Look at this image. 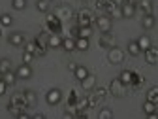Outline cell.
Segmentation results:
<instances>
[{"label": "cell", "mask_w": 158, "mask_h": 119, "mask_svg": "<svg viewBox=\"0 0 158 119\" xmlns=\"http://www.w3.org/2000/svg\"><path fill=\"white\" fill-rule=\"evenodd\" d=\"M94 23H96V27H98V30H100V32H111V29H113V21H111V17L107 13L98 15Z\"/></svg>", "instance_id": "3"}, {"label": "cell", "mask_w": 158, "mask_h": 119, "mask_svg": "<svg viewBox=\"0 0 158 119\" xmlns=\"http://www.w3.org/2000/svg\"><path fill=\"white\" fill-rule=\"evenodd\" d=\"M55 15L60 19V21H68V19H72L75 13H73V8L72 6H66V4H60L55 8Z\"/></svg>", "instance_id": "6"}, {"label": "cell", "mask_w": 158, "mask_h": 119, "mask_svg": "<svg viewBox=\"0 0 158 119\" xmlns=\"http://www.w3.org/2000/svg\"><path fill=\"white\" fill-rule=\"evenodd\" d=\"M60 46H62L60 32H51V34L47 36V47H53V49H56V47H60Z\"/></svg>", "instance_id": "15"}, {"label": "cell", "mask_w": 158, "mask_h": 119, "mask_svg": "<svg viewBox=\"0 0 158 119\" xmlns=\"http://www.w3.org/2000/svg\"><path fill=\"white\" fill-rule=\"evenodd\" d=\"M107 61L111 64H123L124 63V51L121 47H117V46L109 47L107 49Z\"/></svg>", "instance_id": "2"}, {"label": "cell", "mask_w": 158, "mask_h": 119, "mask_svg": "<svg viewBox=\"0 0 158 119\" xmlns=\"http://www.w3.org/2000/svg\"><path fill=\"white\" fill-rule=\"evenodd\" d=\"M8 44L13 46V47H23V46L27 44V36H25V32H21V30L10 32V36H8Z\"/></svg>", "instance_id": "5"}, {"label": "cell", "mask_w": 158, "mask_h": 119, "mask_svg": "<svg viewBox=\"0 0 158 119\" xmlns=\"http://www.w3.org/2000/svg\"><path fill=\"white\" fill-rule=\"evenodd\" d=\"M81 2H89V0H81Z\"/></svg>", "instance_id": "47"}, {"label": "cell", "mask_w": 158, "mask_h": 119, "mask_svg": "<svg viewBox=\"0 0 158 119\" xmlns=\"http://www.w3.org/2000/svg\"><path fill=\"white\" fill-rule=\"evenodd\" d=\"M11 59H8V57H2L0 59V76L2 74H6V72H10L11 70Z\"/></svg>", "instance_id": "25"}, {"label": "cell", "mask_w": 158, "mask_h": 119, "mask_svg": "<svg viewBox=\"0 0 158 119\" xmlns=\"http://www.w3.org/2000/svg\"><path fill=\"white\" fill-rule=\"evenodd\" d=\"M60 100H62V91H60V89L53 87V89H49V91L45 93V102H47L49 106H56Z\"/></svg>", "instance_id": "7"}, {"label": "cell", "mask_w": 158, "mask_h": 119, "mask_svg": "<svg viewBox=\"0 0 158 119\" xmlns=\"http://www.w3.org/2000/svg\"><path fill=\"white\" fill-rule=\"evenodd\" d=\"M94 93H96V95L104 100V98L107 96V93H109V89H106V87H94Z\"/></svg>", "instance_id": "39"}, {"label": "cell", "mask_w": 158, "mask_h": 119, "mask_svg": "<svg viewBox=\"0 0 158 119\" xmlns=\"http://www.w3.org/2000/svg\"><path fill=\"white\" fill-rule=\"evenodd\" d=\"M143 82H145V77H143V76H139L137 72H134V79H132V85H130V87L139 89V87L143 85Z\"/></svg>", "instance_id": "33"}, {"label": "cell", "mask_w": 158, "mask_h": 119, "mask_svg": "<svg viewBox=\"0 0 158 119\" xmlns=\"http://www.w3.org/2000/svg\"><path fill=\"white\" fill-rule=\"evenodd\" d=\"M118 79L128 87V85H132V79H134V72L132 70H123L121 72V76H118Z\"/></svg>", "instance_id": "23"}, {"label": "cell", "mask_w": 158, "mask_h": 119, "mask_svg": "<svg viewBox=\"0 0 158 119\" xmlns=\"http://www.w3.org/2000/svg\"><path fill=\"white\" fill-rule=\"evenodd\" d=\"M89 76V70H87V66H83V64H77L75 66V70H73V77L77 79V82H81V79H85Z\"/></svg>", "instance_id": "20"}, {"label": "cell", "mask_w": 158, "mask_h": 119, "mask_svg": "<svg viewBox=\"0 0 158 119\" xmlns=\"http://www.w3.org/2000/svg\"><path fill=\"white\" fill-rule=\"evenodd\" d=\"M15 76H17V79H30L32 77V66L27 64V63H23L21 66H17Z\"/></svg>", "instance_id": "10"}, {"label": "cell", "mask_w": 158, "mask_h": 119, "mask_svg": "<svg viewBox=\"0 0 158 119\" xmlns=\"http://www.w3.org/2000/svg\"><path fill=\"white\" fill-rule=\"evenodd\" d=\"M102 104V98L98 96L96 93H90V96H89V108H98Z\"/></svg>", "instance_id": "32"}, {"label": "cell", "mask_w": 158, "mask_h": 119, "mask_svg": "<svg viewBox=\"0 0 158 119\" xmlns=\"http://www.w3.org/2000/svg\"><path fill=\"white\" fill-rule=\"evenodd\" d=\"M90 38H75V49L77 51H87L90 47Z\"/></svg>", "instance_id": "22"}, {"label": "cell", "mask_w": 158, "mask_h": 119, "mask_svg": "<svg viewBox=\"0 0 158 119\" xmlns=\"http://www.w3.org/2000/svg\"><path fill=\"white\" fill-rule=\"evenodd\" d=\"M141 108H143V113H145L147 117H149L151 113H154V112H156V104H154V102H151V100H145Z\"/></svg>", "instance_id": "30"}, {"label": "cell", "mask_w": 158, "mask_h": 119, "mask_svg": "<svg viewBox=\"0 0 158 119\" xmlns=\"http://www.w3.org/2000/svg\"><path fill=\"white\" fill-rule=\"evenodd\" d=\"M32 59H34V53H30V51H27V49H25V53H23V63L30 64V63H32Z\"/></svg>", "instance_id": "40"}, {"label": "cell", "mask_w": 158, "mask_h": 119, "mask_svg": "<svg viewBox=\"0 0 158 119\" xmlns=\"http://www.w3.org/2000/svg\"><path fill=\"white\" fill-rule=\"evenodd\" d=\"M8 87H10V85H8V83L4 82V79H2V77H0V96H4V95H6V91H8Z\"/></svg>", "instance_id": "41"}, {"label": "cell", "mask_w": 158, "mask_h": 119, "mask_svg": "<svg viewBox=\"0 0 158 119\" xmlns=\"http://www.w3.org/2000/svg\"><path fill=\"white\" fill-rule=\"evenodd\" d=\"M36 10L42 13H47L51 10V0H36Z\"/></svg>", "instance_id": "26"}, {"label": "cell", "mask_w": 158, "mask_h": 119, "mask_svg": "<svg viewBox=\"0 0 158 119\" xmlns=\"http://www.w3.org/2000/svg\"><path fill=\"white\" fill-rule=\"evenodd\" d=\"M98 46L100 47H113L115 46V36L111 34V32H102V36H100V40H98Z\"/></svg>", "instance_id": "12"}, {"label": "cell", "mask_w": 158, "mask_h": 119, "mask_svg": "<svg viewBox=\"0 0 158 119\" xmlns=\"http://www.w3.org/2000/svg\"><path fill=\"white\" fill-rule=\"evenodd\" d=\"M23 95H25L27 108H36V104H38V95H36V91L27 89V91H23Z\"/></svg>", "instance_id": "13"}, {"label": "cell", "mask_w": 158, "mask_h": 119, "mask_svg": "<svg viewBox=\"0 0 158 119\" xmlns=\"http://www.w3.org/2000/svg\"><path fill=\"white\" fill-rule=\"evenodd\" d=\"M45 23H47V29H49L51 32H60V30H62V21H60V19H58L55 13H53V15H47Z\"/></svg>", "instance_id": "9"}, {"label": "cell", "mask_w": 158, "mask_h": 119, "mask_svg": "<svg viewBox=\"0 0 158 119\" xmlns=\"http://www.w3.org/2000/svg\"><path fill=\"white\" fill-rule=\"evenodd\" d=\"M81 87H83V91H87V93L94 91V87H96V76H94V74H89L85 79H81Z\"/></svg>", "instance_id": "16"}, {"label": "cell", "mask_w": 158, "mask_h": 119, "mask_svg": "<svg viewBox=\"0 0 158 119\" xmlns=\"http://www.w3.org/2000/svg\"><path fill=\"white\" fill-rule=\"evenodd\" d=\"M154 25H156V17H154L152 13H145V15L141 17V27H143L145 30H152Z\"/></svg>", "instance_id": "17"}, {"label": "cell", "mask_w": 158, "mask_h": 119, "mask_svg": "<svg viewBox=\"0 0 158 119\" xmlns=\"http://www.w3.org/2000/svg\"><path fill=\"white\" fill-rule=\"evenodd\" d=\"M137 46L141 47V51H145V49H149V47L152 46V42H151V38H149L147 34H143V36L137 38Z\"/></svg>", "instance_id": "27"}, {"label": "cell", "mask_w": 158, "mask_h": 119, "mask_svg": "<svg viewBox=\"0 0 158 119\" xmlns=\"http://www.w3.org/2000/svg\"><path fill=\"white\" fill-rule=\"evenodd\" d=\"M2 79H4V82L11 87V85H15V82H17V76L10 70V72H6V74H2Z\"/></svg>", "instance_id": "34"}, {"label": "cell", "mask_w": 158, "mask_h": 119, "mask_svg": "<svg viewBox=\"0 0 158 119\" xmlns=\"http://www.w3.org/2000/svg\"><path fill=\"white\" fill-rule=\"evenodd\" d=\"M109 93L113 96H117V98H123L126 95V85L118 77H115V79H111V83H109Z\"/></svg>", "instance_id": "4"}, {"label": "cell", "mask_w": 158, "mask_h": 119, "mask_svg": "<svg viewBox=\"0 0 158 119\" xmlns=\"http://www.w3.org/2000/svg\"><path fill=\"white\" fill-rule=\"evenodd\" d=\"M94 6H96L98 11H104V0H96V4H94Z\"/></svg>", "instance_id": "43"}, {"label": "cell", "mask_w": 158, "mask_h": 119, "mask_svg": "<svg viewBox=\"0 0 158 119\" xmlns=\"http://www.w3.org/2000/svg\"><path fill=\"white\" fill-rule=\"evenodd\" d=\"M104 13H107L109 17H123L121 8H118L115 0H104Z\"/></svg>", "instance_id": "8"}, {"label": "cell", "mask_w": 158, "mask_h": 119, "mask_svg": "<svg viewBox=\"0 0 158 119\" xmlns=\"http://www.w3.org/2000/svg\"><path fill=\"white\" fill-rule=\"evenodd\" d=\"M21 110H25V108H21V106H15V104L8 102V113H11L13 117H17V115H19V112H21Z\"/></svg>", "instance_id": "38"}, {"label": "cell", "mask_w": 158, "mask_h": 119, "mask_svg": "<svg viewBox=\"0 0 158 119\" xmlns=\"http://www.w3.org/2000/svg\"><path fill=\"white\" fill-rule=\"evenodd\" d=\"M75 17H77V25H79V27H92V23L96 21V17L92 15V11L87 10V8L79 10V11L75 13Z\"/></svg>", "instance_id": "1"}, {"label": "cell", "mask_w": 158, "mask_h": 119, "mask_svg": "<svg viewBox=\"0 0 158 119\" xmlns=\"http://www.w3.org/2000/svg\"><path fill=\"white\" fill-rule=\"evenodd\" d=\"M0 36H2V30H0Z\"/></svg>", "instance_id": "48"}, {"label": "cell", "mask_w": 158, "mask_h": 119, "mask_svg": "<svg viewBox=\"0 0 158 119\" xmlns=\"http://www.w3.org/2000/svg\"><path fill=\"white\" fill-rule=\"evenodd\" d=\"M77 95H75V91H70V96H68V104H72V106H75V102H77Z\"/></svg>", "instance_id": "42"}, {"label": "cell", "mask_w": 158, "mask_h": 119, "mask_svg": "<svg viewBox=\"0 0 158 119\" xmlns=\"http://www.w3.org/2000/svg\"><path fill=\"white\" fill-rule=\"evenodd\" d=\"M75 66H77V64H73V63H70V64H68V70H70V72H73V70H75Z\"/></svg>", "instance_id": "45"}, {"label": "cell", "mask_w": 158, "mask_h": 119, "mask_svg": "<svg viewBox=\"0 0 158 119\" xmlns=\"http://www.w3.org/2000/svg\"><path fill=\"white\" fill-rule=\"evenodd\" d=\"M90 34H92V27H79L77 25L75 38H90Z\"/></svg>", "instance_id": "24"}, {"label": "cell", "mask_w": 158, "mask_h": 119, "mask_svg": "<svg viewBox=\"0 0 158 119\" xmlns=\"http://www.w3.org/2000/svg\"><path fill=\"white\" fill-rule=\"evenodd\" d=\"M60 47H62L64 51H68V53L73 51V49H75V40H73L72 36H70V38H62V46H60Z\"/></svg>", "instance_id": "28"}, {"label": "cell", "mask_w": 158, "mask_h": 119, "mask_svg": "<svg viewBox=\"0 0 158 119\" xmlns=\"http://www.w3.org/2000/svg\"><path fill=\"white\" fill-rule=\"evenodd\" d=\"M98 119H113V112L109 108H102L98 112Z\"/></svg>", "instance_id": "36"}, {"label": "cell", "mask_w": 158, "mask_h": 119, "mask_svg": "<svg viewBox=\"0 0 158 119\" xmlns=\"http://www.w3.org/2000/svg\"><path fill=\"white\" fill-rule=\"evenodd\" d=\"M75 108H77V112H87V110H89V96L77 98V102H75Z\"/></svg>", "instance_id": "29"}, {"label": "cell", "mask_w": 158, "mask_h": 119, "mask_svg": "<svg viewBox=\"0 0 158 119\" xmlns=\"http://www.w3.org/2000/svg\"><path fill=\"white\" fill-rule=\"evenodd\" d=\"M147 100L158 104V85H154V87H151V89L147 91Z\"/></svg>", "instance_id": "31"}, {"label": "cell", "mask_w": 158, "mask_h": 119, "mask_svg": "<svg viewBox=\"0 0 158 119\" xmlns=\"http://www.w3.org/2000/svg\"><path fill=\"white\" fill-rule=\"evenodd\" d=\"M126 51H128V55H132V57H139V55L143 53L141 47L137 46V40H130L128 46H126Z\"/></svg>", "instance_id": "19"}, {"label": "cell", "mask_w": 158, "mask_h": 119, "mask_svg": "<svg viewBox=\"0 0 158 119\" xmlns=\"http://www.w3.org/2000/svg\"><path fill=\"white\" fill-rule=\"evenodd\" d=\"M145 53V61H147V64H158V47H149V49H145L143 51Z\"/></svg>", "instance_id": "14"}, {"label": "cell", "mask_w": 158, "mask_h": 119, "mask_svg": "<svg viewBox=\"0 0 158 119\" xmlns=\"http://www.w3.org/2000/svg\"><path fill=\"white\" fill-rule=\"evenodd\" d=\"M0 25H2V27H11L13 25V17L10 13H2V15H0Z\"/></svg>", "instance_id": "35"}, {"label": "cell", "mask_w": 158, "mask_h": 119, "mask_svg": "<svg viewBox=\"0 0 158 119\" xmlns=\"http://www.w3.org/2000/svg\"><path fill=\"white\" fill-rule=\"evenodd\" d=\"M126 2H132V4H137V0H126Z\"/></svg>", "instance_id": "46"}, {"label": "cell", "mask_w": 158, "mask_h": 119, "mask_svg": "<svg viewBox=\"0 0 158 119\" xmlns=\"http://www.w3.org/2000/svg\"><path fill=\"white\" fill-rule=\"evenodd\" d=\"M10 102H11V104H15V106L27 108V102H25V95H23V91H21V93H15V95L10 98Z\"/></svg>", "instance_id": "21"}, {"label": "cell", "mask_w": 158, "mask_h": 119, "mask_svg": "<svg viewBox=\"0 0 158 119\" xmlns=\"http://www.w3.org/2000/svg\"><path fill=\"white\" fill-rule=\"evenodd\" d=\"M32 117H34V119H44V117H45V115H44V113H34V115H32Z\"/></svg>", "instance_id": "44"}, {"label": "cell", "mask_w": 158, "mask_h": 119, "mask_svg": "<svg viewBox=\"0 0 158 119\" xmlns=\"http://www.w3.org/2000/svg\"><path fill=\"white\" fill-rule=\"evenodd\" d=\"M11 8L17 10V11H21L27 8V0H11Z\"/></svg>", "instance_id": "37"}, {"label": "cell", "mask_w": 158, "mask_h": 119, "mask_svg": "<svg viewBox=\"0 0 158 119\" xmlns=\"http://www.w3.org/2000/svg\"><path fill=\"white\" fill-rule=\"evenodd\" d=\"M135 8H137V10H139V11L145 15V13H152V8H154V4H152V0H137Z\"/></svg>", "instance_id": "18"}, {"label": "cell", "mask_w": 158, "mask_h": 119, "mask_svg": "<svg viewBox=\"0 0 158 119\" xmlns=\"http://www.w3.org/2000/svg\"><path fill=\"white\" fill-rule=\"evenodd\" d=\"M135 11H137V8H135V4H132V2H123V6H121V15L124 17V19H132L134 15H135Z\"/></svg>", "instance_id": "11"}]
</instances>
